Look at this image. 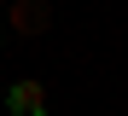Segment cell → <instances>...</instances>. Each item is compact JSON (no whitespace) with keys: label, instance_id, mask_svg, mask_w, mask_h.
Listing matches in <instances>:
<instances>
[{"label":"cell","instance_id":"obj_1","mask_svg":"<svg viewBox=\"0 0 128 116\" xmlns=\"http://www.w3.org/2000/svg\"><path fill=\"white\" fill-rule=\"evenodd\" d=\"M6 110L12 116H47V87L41 81H12L6 87Z\"/></svg>","mask_w":128,"mask_h":116},{"label":"cell","instance_id":"obj_2","mask_svg":"<svg viewBox=\"0 0 128 116\" xmlns=\"http://www.w3.org/2000/svg\"><path fill=\"white\" fill-rule=\"evenodd\" d=\"M47 23H52L47 0H12V29H18V35H41Z\"/></svg>","mask_w":128,"mask_h":116}]
</instances>
